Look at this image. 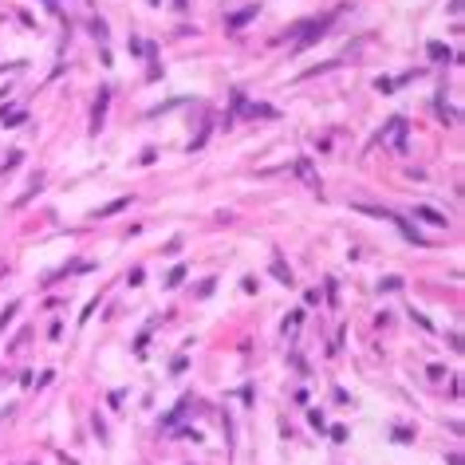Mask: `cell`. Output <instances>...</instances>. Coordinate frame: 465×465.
I'll use <instances>...</instances> for the list:
<instances>
[{"label":"cell","mask_w":465,"mask_h":465,"mask_svg":"<svg viewBox=\"0 0 465 465\" xmlns=\"http://www.w3.org/2000/svg\"><path fill=\"white\" fill-rule=\"evenodd\" d=\"M257 12H260V8H241V12H237V16L229 20V24H233V28H241V24H249V20L257 16Z\"/></svg>","instance_id":"obj_1"},{"label":"cell","mask_w":465,"mask_h":465,"mask_svg":"<svg viewBox=\"0 0 465 465\" xmlns=\"http://www.w3.org/2000/svg\"><path fill=\"white\" fill-rule=\"evenodd\" d=\"M130 201H134V197H118V201H110V205H106V209H99V217H110V213H118V209H126V205H130Z\"/></svg>","instance_id":"obj_2"},{"label":"cell","mask_w":465,"mask_h":465,"mask_svg":"<svg viewBox=\"0 0 465 465\" xmlns=\"http://www.w3.org/2000/svg\"><path fill=\"white\" fill-rule=\"evenodd\" d=\"M394 288H402V280H398V276H386V280L378 284V292H394Z\"/></svg>","instance_id":"obj_3"},{"label":"cell","mask_w":465,"mask_h":465,"mask_svg":"<svg viewBox=\"0 0 465 465\" xmlns=\"http://www.w3.org/2000/svg\"><path fill=\"white\" fill-rule=\"evenodd\" d=\"M418 217H426V221H434V225H446V217H442V213H430V209H418Z\"/></svg>","instance_id":"obj_4"},{"label":"cell","mask_w":465,"mask_h":465,"mask_svg":"<svg viewBox=\"0 0 465 465\" xmlns=\"http://www.w3.org/2000/svg\"><path fill=\"white\" fill-rule=\"evenodd\" d=\"M12 315H16V304H12V308H8V311H4V315H0V331H4V323H8Z\"/></svg>","instance_id":"obj_5"}]
</instances>
